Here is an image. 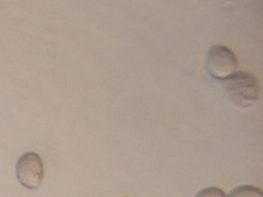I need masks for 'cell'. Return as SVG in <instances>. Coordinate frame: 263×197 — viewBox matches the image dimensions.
I'll use <instances>...</instances> for the list:
<instances>
[{
  "label": "cell",
  "instance_id": "7a4b0ae2",
  "mask_svg": "<svg viewBox=\"0 0 263 197\" xmlns=\"http://www.w3.org/2000/svg\"><path fill=\"white\" fill-rule=\"evenodd\" d=\"M238 62L235 53L227 46L214 45L206 56V69L212 78L226 80L236 72Z\"/></svg>",
  "mask_w": 263,
  "mask_h": 197
},
{
  "label": "cell",
  "instance_id": "5b68a950",
  "mask_svg": "<svg viewBox=\"0 0 263 197\" xmlns=\"http://www.w3.org/2000/svg\"><path fill=\"white\" fill-rule=\"evenodd\" d=\"M195 197H227L222 189L215 186L204 188Z\"/></svg>",
  "mask_w": 263,
  "mask_h": 197
},
{
  "label": "cell",
  "instance_id": "3957f363",
  "mask_svg": "<svg viewBox=\"0 0 263 197\" xmlns=\"http://www.w3.org/2000/svg\"><path fill=\"white\" fill-rule=\"evenodd\" d=\"M16 175L24 187L31 190L37 189L44 179V163L41 156L33 152L23 154L16 163Z\"/></svg>",
  "mask_w": 263,
  "mask_h": 197
},
{
  "label": "cell",
  "instance_id": "6da1fadb",
  "mask_svg": "<svg viewBox=\"0 0 263 197\" xmlns=\"http://www.w3.org/2000/svg\"><path fill=\"white\" fill-rule=\"evenodd\" d=\"M224 81L226 95L235 106L250 107L258 100L259 85L252 74L242 71L235 72Z\"/></svg>",
  "mask_w": 263,
  "mask_h": 197
},
{
  "label": "cell",
  "instance_id": "277c9868",
  "mask_svg": "<svg viewBox=\"0 0 263 197\" xmlns=\"http://www.w3.org/2000/svg\"><path fill=\"white\" fill-rule=\"evenodd\" d=\"M227 197H263L259 188L251 185H241L231 191Z\"/></svg>",
  "mask_w": 263,
  "mask_h": 197
}]
</instances>
